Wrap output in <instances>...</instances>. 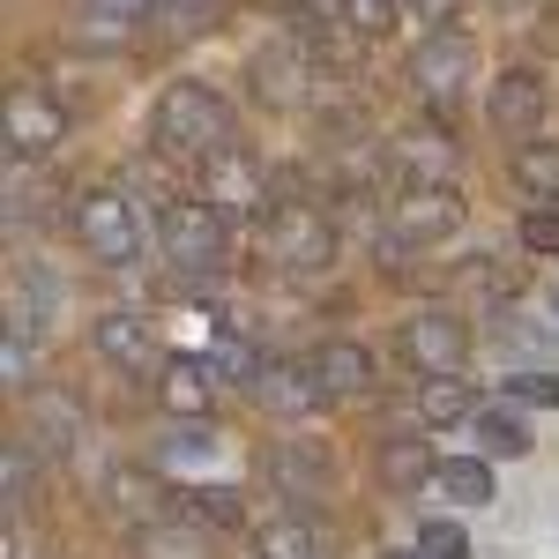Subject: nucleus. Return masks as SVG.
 I'll return each instance as SVG.
<instances>
[{
    "label": "nucleus",
    "mask_w": 559,
    "mask_h": 559,
    "mask_svg": "<svg viewBox=\"0 0 559 559\" xmlns=\"http://www.w3.org/2000/svg\"><path fill=\"white\" fill-rule=\"evenodd\" d=\"M388 559H426V552H388Z\"/></svg>",
    "instance_id": "ea45409f"
},
{
    "label": "nucleus",
    "mask_w": 559,
    "mask_h": 559,
    "mask_svg": "<svg viewBox=\"0 0 559 559\" xmlns=\"http://www.w3.org/2000/svg\"><path fill=\"white\" fill-rule=\"evenodd\" d=\"M306 366H313V381L329 388V395H366L373 388V350H358V344H321V350H306Z\"/></svg>",
    "instance_id": "f3484780"
},
{
    "label": "nucleus",
    "mask_w": 559,
    "mask_h": 559,
    "mask_svg": "<svg viewBox=\"0 0 559 559\" xmlns=\"http://www.w3.org/2000/svg\"><path fill=\"white\" fill-rule=\"evenodd\" d=\"M210 373H216V381H247V388H254L261 358L247 350V336H239V321H224V329H216V344H210Z\"/></svg>",
    "instance_id": "393cba45"
},
{
    "label": "nucleus",
    "mask_w": 559,
    "mask_h": 559,
    "mask_svg": "<svg viewBox=\"0 0 559 559\" xmlns=\"http://www.w3.org/2000/svg\"><path fill=\"white\" fill-rule=\"evenodd\" d=\"M31 440H38V432H8V508H23L31 485H38V455H31Z\"/></svg>",
    "instance_id": "c85d7f7f"
},
{
    "label": "nucleus",
    "mask_w": 559,
    "mask_h": 559,
    "mask_svg": "<svg viewBox=\"0 0 559 559\" xmlns=\"http://www.w3.org/2000/svg\"><path fill=\"white\" fill-rule=\"evenodd\" d=\"M388 165H395V187H448L455 179V134L448 128H411L388 142Z\"/></svg>",
    "instance_id": "ddd939ff"
},
{
    "label": "nucleus",
    "mask_w": 559,
    "mask_h": 559,
    "mask_svg": "<svg viewBox=\"0 0 559 559\" xmlns=\"http://www.w3.org/2000/svg\"><path fill=\"white\" fill-rule=\"evenodd\" d=\"M261 254H269V269H284V276H321L336 261V224H329V210H313V202H284V210L261 224Z\"/></svg>",
    "instance_id": "7ed1b4c3"
},
{
    "label": "nucleus",
    "mask_w": 559,
    "mask_h": 559,
    "mask_svg": "<svg viewBox=\"0 0 559 559\" xmlns=\"http://www.w3.org/2000/svg\"><path fill=\"white\" fill-rule=\"evenodd\" d=\"M150 134H157V157H187V165H210L216 150H231V105L216 97L210 83H165L157 112H150Z\"/></svg>",
    "instance_id": "f257e3e1"
},
{
    "label": "nucleus",
    "mask_w": 559,
    "mask_h": 559,
    "mask_svg": "<svg viewBox=\"0 0 559 559\" xmlns=\"http://www.w3.org/2000/svg\"><path fill=\"white\" fill-rule=\"evenodd\" d=\"M254 403H261V411H276V418H306V411H321V403H329V388L313 381V366H306V358H261Z\"/></svg>",
    "instance_id": "4468645a"
},
{
    "label": "nucleus",
    "mask_w": 559,
    "mask_h": 559,
    "mask_svg": "<svg viewBox=\"0 0 559 559\" xmlns=\"http://www.w3.org/2000/svg\"><path fill=\"white\" fill-rule=\"evenodd\" d=\"M83 8L112 15V23H142V15H150V8H165V0H83Z\"/></svg>",
    "instance_id": "4c0bfd02"
},
{
    "label": "nucleus",
    "mask_w": 559,
    "mask_h": 559,
    "mask_svg": "<svg viewBox=\"0 0 559 559\" xmlns=\"http://www.w3.org/2000/svg\"><path fill=\"white\" fill-rule=\"evenodd\" d=\"M552 329H530V313H500V329H492V344L500 350H545Z\"/></svg>",
    "instance_id": "72a5a7b5"
},
{
    "label": "nucleus",
    "mask_w": 559,
    "mask_h": 559,
    "mask_svg": "<svg viewBox=\"0 0 559 559\" xmlns=\"http://www.w3.org/2000/svg\"><path fill=\"white\" fill-rule=\"evenodd\" d=\"M224 0H165V15H173V31H202Z\"/></svg>",
    "instance_id": "e433bc0d"
},
{
    "label": "nucleus",
    "mask_w": 559,
    "mask_h": 559,
    "mask_svg": "<svg viewBox=\"0 0 559 559\" xmlns=\"http://www.w3.org/2000/svg\"><path fill=\"white\" fill-rule=\"evenodd\" d=\"M463 350H471V329H463L448 306H426V313H411V321H403V358H411L426 381L455 373V366H463Z\"/></svg>",
    "instance_id": "9d476101"
},
{
    "label": "nucleus",
    "mask_w": 559,
    "mask_h": 559,
    "mask_svg": "<svg viewBox=\"0 0 559 559\" xmlns=\"http://www.w3.org/2000/svg\"><path fill=\"white\" fill-rule=\"evenodd\" d=\"M418 411H426L432 426H455V418H471L477 403H471V388L455 381V373H440V381H426V388H418Z\"/></svg>",
    "instance_id": "bb28decb"
},
{
    "label": "nucleus",
    "mask_w": 559,
    "mask_h": 559,
    "mask_svg": "<svg viewBox=\"0 0 559 559\" xmlns=\"http://www.w3.org/2000/svg\"><path fill=\"white\" fill-rule=\"evenodd\" d=\"M411 83L426 90L432 105H455L463 90H471V75H477V45L463 38V31H432V38H418V52H411V68H403Z\"/></svg>",
    "instance_id": "6e6552de"
},
{
    "label": "nucleus",
    "mask_w": 559,
    "mask_h": 559,
    "mask_svg": "<svg viewBox=\"0 0 559 559\" xmlns=\"http://www.w3.org/2000/svg\"><path fill=\"white\" fill-rule=\"evenodd\" d=\"M157 239H165V261L179 276H210L216 284V269H224V216L202 194H173L157 210Z\"/></svg>",
    "instance_id": "20e7f679"
},
{
    "label": "nucleus",
    "mask_w": 559,
    "mask_h": 559,
    "mask_svg": "<svg viewBox=\"0 0 559 559\" xmlns=\"http://www.w3.org/2000/svg\"><path fill=\"white\" fill-rule=\"evenodd\" d=\"M515 403H559V373H508Z\"/></svg>",
    "instance_id": "c9c22d12"
},
{
    "label": "nucleus",
    "mask_w": 559,
    "mask_h": 559,
    "mask_svg": "<svg viewBox=\"0 0 559 559\" xmlns=\"http://www.w3.org/2000/svg\"><path fill=\"white\" fill-rule=\"evenodd\" d=\"M515 239L530 247V254H559V210H552V202H530L522 224H515Z\"/></svg>",
    "instance_id": "7c9ffc66"
},
{
    "label": "nucleus",
    "mask_w": 559,
    "mask_h": 559,
    "mask_svg": "<svg viewBox=\"0 0 559 559\" xmlns=\"http://www.w3.org/2000/svg\"><path fill=\"white\" fill-rule=\"evenodd\" d=\"M508 173H515V187L530 194V202H552L559 210V142H522Z\"/></svg>",
    "instance_id": "412c9836"
},
{
    "label": "nucleus",
    "mask_w": 559,
    "mask_h": 559,
    "mask_svg": "<svg viewBox=\"0 0 559 559\" xmlns=\"http://www.w3.org/2000/svg\"><path fill=\"white\" fill-rule=\"evenodd\" d=\"M134 552L142 559H210V545H202V522H150L142 537H134Z\"/></svg>",
    "instance_id": "b1692460"
},
{
    "label": "nucleus",
    "mask_w": 559,
    "mask_h": 559,
    "mask_svg": "<svg viewBox=\"0 0 559 559\" xmlns=\"http://www.w3.org/2000/svg\"><path fill=\"white\" fill-rule=\"evenodd\" d=\"M90 344H97L105 366H120V373H150V358H157V336H150L142 313H97L90 321Z\"/></svg>",
    "instance_id": "2eb2a0df"
},
{
    "label": "nucleus",
    "mask_w": 559,
    "mask_h": 559,
    "mask_svg": "<svg viewBox=\"0 0 559 559\" xmlns=\"http://www.w3.org/2000/svg\"><path fill=\"white\" fill-rule=\"evenodd\" d=\"M545 105H552L545 75H537V68H508V75L492 83V97H485V120L500 134H522V142H530V134L545 128Z\"/></svg>",
    "instance_id": "f8f14e48"
},
{
    "label": "nucleus",
    "mask_w": 559,
    "mask_h": 559,
    "mask_svg": "<svg viewBox=\"0 0 559 559\" xmlns=\"http://www.w3.org/2000/svg\"><path fill=\"white\" fill-rule=\"evenodd\" d=\"M336 23H350L358 38H388L403 23V0H336Z\"/></svg>",
    "instance_id": "cd10ccee"
},
{
    "label": "nucleus",
    "mask_w": 559,
    "mask_h": 559,
    "mask_svg": "<svg viewBox=\"0 0 559 559\" xmlns=\"http://www.w3.org/2000/svg\"><path fill=\"white\" fill-rule=\"evenodd\" d=\"M31 432H52V448H75V440H83V418H75L60 395H38V403H31Z\"/></svg>",
    "instance_id": "c756f323"
},
{
    "label": "nucleus",
    "mask_w": 559,
    "mask_h": 559,
    "mask_svg": "<svg viewBox=\"0 0 559 559\" xmlns=\"http://www.w3.org/2000/svg\"><path fill=\"white\" fill-rule=\"evenodd\" d=\"M432 485H440L448 500H463V508H485V500H492V463H477V455H448Z\"/></svg>",
    "instance_id": "4be33fe9"
},
{
    "label": "nucleus",
    "mask_w": 559,
    "mask_h": 559,
    "mask_svg": "<svg viewBox=\"0 0 559 559\" xmlns=\"http://www.w3.org/2000/svg\"><path fill=\"white\" fill-rule=\"evenodd\" d=\"M75 239H83V254L97 261V269H134L142 231H134L128 194H112V187H83V194H75Z\"/></svg>",
    "instance_id": "423d86ee"
},
{
    "label": "nucleus",
    "mask_w": 559,
    "mask_h": 559,
    "mask_svg": "<svg viewBox=\"0 0 559 559\" xmlns=\"http://www.w3.org/2000/svg\"><path fill=\"white\" fill-rule=\"evenodd\" d=\"M157 395H165V411H173V418H210V395H216L210 358H173V366H165V381H157Z\"/></svg>",
    "instance_id": "6ab92c4d"
},
{
    "label": "nucleus",
    "mask_w": 559,
    "mask_h": 559,
    "mask_svg": "<svg viewBox=\"0 0 559 559\" xmlns=\"http://www.w3.org/2000/svg\"><path fill=\"white\" fill-rule=\"evenodd\" d=\"M202 202H210L224 224H254V216L269 224V216L284 210L269 165H261L254 150H239V142H231V150H216L210 165H202Z\"/></svg>",
    "instance_id": "f03ea898"
},
{
    "label": "nucleus",
    "mask_w": 559,
    "mask_h": 559,
    "mask_svg": "<svg viewBox=\"0 0 559 559\" xmlns=\"http://www.w3.org/2000/svg\"><path fill=\"white\" fill-rule=\"evenodd\" d=\"M254 559H321V515H313V508L269 515L254 530Z\"/></svg>",
    "instance_id": "dca6fc26"
},
{
    "label": "nucleus",
    "mask_w": 559,
    "mask_h": 559,
    "mask_svg": "<svg viewBox=\"0 0 559 559\" xmlns=\"http://www.w3.org/2000/svg\"><path fill=\"white\" fill-rule=\"evenodd\" d=\"M373 463H381V485H388V492H418V485H432V477H440V455H432L426 440H411V432H388Z\"/></svg>",
    "instance_id": "a211bd4d"
},
{
    "label": "nucleus",
    "mask_w": 559,
    "mask_h": 559,
    "mask_svg": "<svg viewBox=\"0 0 559 559\" xmlns=\"http://www.w3.org/2000/svg\"><path fill=\"white\" fill-rule=\"evenodd\" d=\"M269 477H276V492H284V500L321 508V500H329V485H336V455H329V448H313V440H276V448H269Z\"/></svg>",
    "instance_id": "9b49d317"
},
{
    "label": "nucleus",
    "mask_w": 559,
    "mask_h": 559,
    "mask_svg": "<svg viewBox=\"0 0 559 559\" xmlns=\"http://www.w3.org/2000/svg\"><path fill=\"white\" fill-rule=\"evenodd\" d=\"M187 500V522H202V530H239L247 522V500L231 492V485H194V492H179Z\"/></svg>",
    "instance_id": "5701e85b"
},
{
    "label": "nucleus",
    "mask_w": 559,
    "mask_h": 559,
    "mask_svg": "<svg viewBox=\"0 0 559 559\" xmlns=\"http://www.w3.org/2000/svg\"><path fill=\"white\" fill-rule=\"evenodd\" d=\"M455 224H463V194H455V187H395L388 231H381V261L411 254V247H440Z\"/></svg>",
    "instance_id": "39448f33"
},
{
    "label": "nucleus",
    "mask_w": 559,
    "mask_h": 559,
    "mask_svg": "<svg viewBox=\"0 0 559 559\" xmlns=\"http://www.w3.org/2000/svg\"><path fill=\"white\" fill-rule=\"evenodd\" d=\"M68 134V105L45 83H8V157H45L52 142Z\"/></svg>",
    "instance_id": "1a4fd4ad"
},
{
    "label": "nucleus",
    "mask_w": 559,
    "mask_h": 559,
    "mask_svg": "<svg viewBox=\"0 0 559 559\" xmlns=\"http://www.w3.org/2000/svg\"><path fill=\"white\" fill-rule=\"evenodd\" d=\"M284 38H292V45H306L313 60L329 52V31H321V15H313V8H292V15H284Z\"/></svg>",
    "instance_id": "f704fd0d"
},
{
    "label": "nucleus",
    "mask_w": 559,
    "mask_h": 559,
    "mask_svg": "<svg viewBox=\"0 0 559 559\" xmlns=\"http://www.w3.org/2000/svg\"><path fill=\"white\" fill-rule=\"evenodd\" d=\"M418 552L426 559H471V537H463V522H426L418 530Z\"/></svg>",
    "instance_id": "473e14b6"
},
{
    "label": "nucleus",
    "mask_w": 559,
    "mask_h": 559,
    "mask_svg": "<svg viewBox=\"0 0 559 559\" xmlns=\"http://www.w3.org/2000/svg\"><path fill=\"white\" fill-rule=\"evenodd\" d=\"M216 448H224V440H216L210 426H179V432L157 440V455H165V463H202V455H216Z\"/></svg>",
    "instance_id": "2f4dec72"
},
{
    "label": "nucleus",
    "mask_w": 559,
    "mask_h": 559,
    "mask_svg": "<svg viewBox=\"0 0 559 559\" xmlns=\"http://www.w3.org/2000/svg\"><path fill=\"white\" fill-rule=\"evenodd\" d=\"M411 8H418V15H426L432 31H440V23H448V15H455V8H463V0H411Z\"/></svg>",
    "instance_id": "58836bf2"
},
{
    "label": "nucleus",
    "mask_w": 559,
    "mask_h": 559,
    "mask_svg": "<svg viewBox=\"0 0 559 559\" xmlns=\"http://www.w3.org/2000/svg\"><path fill=\"white\" fill-rule=\"evenodd\" d=\"M477 448L515 463V455H530V426H522L515 411H477Z\"/></svg>",
    "instance_id": "a878e982"
},
{
    "label": "nucleus",
    "mask_w": 559,
    "mask_h": 559,
    "mask_svg": "<svg viewBox=\"0 0 559 559\" xmlns=\"http://www.w3.org/2000/svg\"><path fill=\"white\" fill-rule=\"evenodd\" d=\"M552 313H559V284H552Z\"/></svg>",
    "instance_id": "a19ab883"
},
{
    "label": "nucleus",
    "mask_w": 559,
    "mask_h": 559,
    "mask_svg": "<svg viewBox=\"0 0 559 559\" xmlns=\"http://www.w3.org/2000/svg\"><path fill=\"white\" fill-rule=\"evenodd\" d=\"M105 500H112L128 522H142V530H150V522H165V492H157V477L134 471V463H120V471L105 477Z\"/></svg>",
    "instance_id": "aec40b11"
},
{
    "label": "nucleus",
    "mask_w": 559,
    "mask_h": 559,
    "mask_svg": "<svg viewBox=\"0 0 559 559\" xmlns=\"http://www.w3.org/2000/svg\"><path fill=\"white\" fill-rule=\"evenodd\" d=\"M247 83H254V97L269 112H299L306 97H313V83H321V60L292 38H269L254 60H247Z\"/></svg>",
    "instance_id": "0eeeda50"
}]
</instances>
